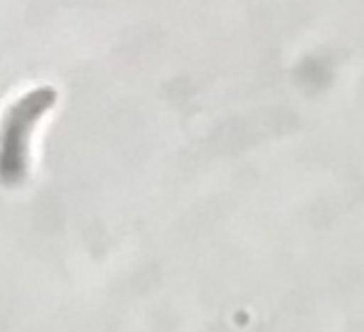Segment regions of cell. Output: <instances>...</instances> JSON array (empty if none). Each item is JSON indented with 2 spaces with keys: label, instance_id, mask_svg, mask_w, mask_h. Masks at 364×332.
<instances>
[{
  "label": "cell",
  "instance_id": "1",
  "mask_svg": "<svg viewBox=\"0 0 364 332\" xmlns=\"http://www.w3.org/2000/svg\"><path fill=\"white\" fill-rule=\"evenodd\" d=\"M58 102V90L36 85L15 98L0 117V186L19 188L30 171V139Z\"/></svg>",
  "mask_w": 364,
  "mask_h": 332
}]
</instances>
